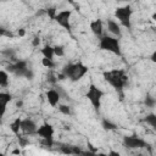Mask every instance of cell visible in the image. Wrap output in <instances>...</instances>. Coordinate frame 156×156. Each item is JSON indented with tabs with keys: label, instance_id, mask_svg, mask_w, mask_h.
<instances>
[{
	"label": "cell",
	"instance_id": "1",
	"mask_svg": "<svg viewBox=\"0 0 156 156\" xmlns=\"http://www.w3.org/2000/svg\"><path fill=\"white\" fill-rule=\"evenodd\" d=\"M102 77L121 96L123 95V89L128 84V74L124 69L122 68L108 69L102 73Z\"/></svg>",
	"mask_w": 156,
	"mask_h": 156
},
{
	"label": "cell",
	"instance_id": "2",
	"mask_svg": "<svg viewBox=\"0 0 156 156\" xmlns=\"http://www.w3.org/2000/svg\"><path fill=\"white\" fill-rule=\"evenodd\" d=\"M89 72V68L87 65H84L82 61L78 62H72V63H67L63 66L60 78L58 79H65L67 78L71 82H78L87 73Z\"/></svg>",
	"mask_w": 156,
	"mask_h": 156
},
{
	"label": "cell",
	"instance_id": "3",
	"mask_svg": "<svg viewBox=\"0 0 156 156\" xmlns=\"http://www.w3.org/2000/svg\"><path fill=\"white\" fill-rule=\"evenodd\" d=\"M6 71L18 78H24L27 80H32L34 78V71L30 67L28 60L17 58L15 62H9L6 65Z\"/></svg>",
	"mask_w": 156,
	"mask_h": 156
},
{
	"label": "cell",
	"instance_id": "4",
	"mask_svg": "<svg viewBox=\"0 0 156 156\" xmlns=\"http://www.w3.org/2000/svg\"><path fill=\"white\" fill-rule=\"evenodd\" d=\"M99 49L102 51L111 52L116 56H122V49H121V43L119 39L113 37V35H107L104 34L102 37L99 38Z\"/></svg>",
	"mask_w": 156,
	"mask_h": 156
},
{
	"label": "cell",
	"instance_id": "5",
	"mask_svg": "<svg viewBox=\"0 0 156 156\" xmlns=\"http://www.w3.org/2000/svg\"><path fill=\"white\" fill-rule=\"evenodd\" d=\"M104 96H105V91L101 90L100 88H98V87H96L95 84H93V83L88 87V90H87V93H85V98L90 101L93 108H94L96 112L100 111L101 101H102Z\"/></svg>",
	"mask_w": 156,
	"mask_h": 156
},
{
	"label": "cell",
	"instance_id": "6",
	"mask_svg": "<svg viewBox=\"0 0 156 156\" xmlns=\"http://www.w3.org/2000/svg\"><path fill=\"white\" fill-rule=\"evenodd\" d=\"M132 15H133V7L129 4L118 6L115 10V17L118 20L119 24L126 27L127 29L132 28Z\"/></svg>",
	"mask_w": 156,
	"mask_h": 156
},
{
	"label": "cell",
	"instance_id": "7",
	"mask_svg": "<svg viewBox=\"0 0 156 156\" xmlns=\"http://www.w3.org/2000/svg\"><path fill=\"white\" fill-rule=\"evenodd\" d=\"M54 134H55V128L50 123H43L37 128V133H35V135L40 136L43 144L49 147L54 145Z\"/></svg>",
	"mask_w": 156,
	"mask_h": 156
},
{
	"label": "cell",
	"instance_id": "8",
	"mask_svg": "<svg viewBox=\"0 0 156 156\" xmlns=\"http://www.w3.org/2000/svg\"><path fill=\"white\" fill-rule=\"evenodd\" d=\"M122 143H123V146L127 147V149H143V147H146L149 146V144L146 143L145 139L138 136V135H124L123 139H122Z\"/></svg>",
	"mask_w": 156,
	"mask_h": 156
},
{
	"label": "cell",
	"instance_id": "9",
	"mask_svg": "<svg viewBox=\"0 0 156 156\" xmlns=\"http://www.w3.org/2000/svg\"><path fill=\"white\" fill-rule=\"evenodd\" d=\"M71 17H72V10H62V11L56 12V15L54 17V21L60 27H62L68 33H71V29H72V27H71Z\"/></svg>",
	"mask_w": 156,
	"mask_h": 156
},
{
	"label": "cell",
	"instance_id": "10",
	"mask_svg": "<svg viewBox=\"0 0 156 156\" xmlns=\"http://www.w3.org/2000/svg\"><path fill=\"white\" fill-rule=\"evenodd\" d=\"M20 128H21V132L24 133L26 135H35L37 133V123L30 119V118H21V124H20Z\"/></svg>",
	"mask_w": 156,
	"mask_h": 156
},
{
	"label": "cell",
	"instance_id": "11",
	"mask_svg": "<svg viewBox=\"0 0 156 156\" xmlns=\"http://www.w3.org/2000/svg\"><path fill=\"white\" fill-rule=\"evenodd\" d=\"M12 101V95L7 91H0V122L4 118L6 110H7V105Z\"/></svg>",
	"mask_w": 156,
	"mask_h": 156
},
{
	"label": "cell",
	"instance_id": "12",
	"mask_svg": "<svg viewBox=\"0 0 156 156\" xmlns=\"http://www.w3.org/2000/svg\"><path fill=\"white\" fill-rule=\"evenodd\" d=\"M45 96H46L48 104H49L51 107H56V106L60 104V101H61V95H60V93H58L55 88L49 89V90L45 93Z\"/></svg>",
	"mask_w": 156,
	"mask_h": 156
},
{
	"label": "cell",
	"instance_id": "13",
	"mask_svg": "<svg viewBox=\"0 0 156 156\" xmlns=\"http://www.w3.org/2000/svg\"><path fill=\"white\" fill-rule=\"evenodd\" d=\"M106 28L108 30L110 34H112L116 38H121L122 37V29H121V24L115 21V20H107L106 21Z\"/></svg>",
	"mask_w": 156,
	"mask_h": 156
},
{
	"label": "cell",
	"instance_id": "14",
	"mask_svg": "<svg viewBox=\"0 0 156 156\" xmlns=\"http://www.w3.org/2000/svg\"><path fill=\"white\" fill-rule=\"evenodd\" d=\"M89 28L91 30V33L99 39L100 37L104 35V22L100 20V18H96V20H93L89 24Z\"/></svg>",
	"mask_w": 156,
	"mask_h": 156
},
{
	"label": "cell",
	"instance_id": "15",
	"mask_svg": "<svg viewBox=\"0 0 156 156\" xmlns=\"http://www.w3.org/2000/svg\"><path fill=\"white\" fill-rule=\"evenodd\" d=\"M0 54L9 61V62H15L17 60V55H16V51L11 48H7V49H4L0 51Z\"/></svg>",
	"mask_w": 156,
	"mask_h": 156
},
{
	"label": "cell",
	"instance_id": "16",
	"mask_svg": "<svg viewBox=\"0 0 156 156\" xmlns=\"http://www.w3.org/2000/svg\"><path fill=\"white\" fill-rule=\"evenodd\" d=\"M10 84V76L6 69H0V88H7Z\"/></svg>",
	"mask_w": 156,
	"mask_h": 156
},
{
	"label": "cell",
	"instance_id": "17",
	"mask_svg": "<svg viewBox=\"0 0 156 156\" xmlns=\"http://www.w3.org/2000/svg\"><path fill=\"white\" fill-rule=\"evenodd\" d=\"M40 54L43 55V57L45 58H51L54 60V46L51 45H45L43 49H40Z\"/></svg>",
	"mask_w": 156,
	"mask_h": 156
},
{
	"label": "cell",
	"instance_id": "18",
	"mask_svg": "<svg viewBox=\"0 0 156 156\" xmlns=\"http://www.w3.org/2000/svg\"><path fill=\"white\" fill-rule=\"evenodd\" d=\"M20 124H21V118H20V117H17L16 119H13V121L10 123V129H11V132H12L15 135H18L20 132H21Z\"/></svg>",
	"mask_w": 156,
	"mask_h": 156
},
{
	"label": "cell",
	"instance_id": "19",
	"mask_svg": "<svg viewBox=\"0 0 156 156\" xmlns=\"http://www.w3.org/2000/svg\"><path fill=\"white\" fill-rule=\"evenodd\" d=\"M144 122L146 123V124H149L151 128H156V115L154 113V112H151V113H149V115H146L145 116V118H144Z\"/></svg>",
	"mask_w": 156,
	"mask_h": 156
},
{
	"label": "cell",
	"instance_id": "20",
	"mask_svg": "<svg viewBox=\"0 0 156 156\" xmlns=\"http://www.w3.org/2000/svg\"><path fill=\"white\" fill-rule=\"evenodd\" d=\"M101 126H102V128H104L105 130H115V129H117V124H116L115 122L107 119V118H104V119H102Z\"/></svg>",
	"mask_w": 156,
	"mask_h": 156
},
{
	"label": "cell",
	"instance_id": "21",
	"mask_svg": "<svg viewBox=\"0 0 156 156\" xmlns=\"http://www.w3.org/2000/svg\"><path fill=\"white\" fill-rule=\"evenodd\" d=\"M56 107L58 108V111H60L62 115L69 116V115L72 113V108H71V106H69V105H67V104H61V102H60Z\"/></svg>",
	"mask_w": 156,
	"mask_h": 156
},
{
	"label": "cell",
	"instance_id": "22",
	"mask_svg": "<svg viewBox=\"0 0 156 156\" xmlns=\"http://www.w3.org/2000/svg\"><path fill=\"white\" fill-rule=\"evenodd\" d=\"M144 105L146 107H149V108H154L155 105H156V99L154 96H151V95H146L145 99H144Z\"/></svg>",
	"mask_w": 156,
	"mask_h": 156
},
{
	"label": "cell",
	"instance_id": "23",
	"mask_svg": "<svg viewBox=\"0 0 156 156\" xmlns=\"http://www.w3.org/2000/svg\"><path fill=\"white\" fill-rule=\"evenodd\" d=\"M54 55L57 57L65 56V46L63 45H55L54 46Z\"/></svg>",
	"mask_w": 156,
	"mask_h": 156
},
{
	"label": "cell",
	"instance_id": "24",
	"mask_svg": "<svg viewBox=\"0 0 156 156\" xmlns=\"http://www.w3.org/2000/svg\"><path fill=\"white\" fill-rule=\"evenodd\" d=\"M41 65H43L44 67H46V68H54V67L56 66V63H55L54 60H51V58H45V57H43Z\"/></svg>",
	"mask_w": 156,
	"mask_h": 156
},
{
	"label": "cell",
	"instance_id": "25",
	"mask_svg": "<svg viewBox=\"0 0 156 156\" xmlns=\"http://www.w3.org/2000/svg\"><path fill=\"white\" fill-rule=\"evenodd\" d=\"M39 45H40V38H39V37H34V38L32 39V46L38 48Z\"/></svg>",
	"mask_w": 156,
	"mask_h": 156
},
{
	"label": "cell",
	"instance_id": "26",
	"mask_svg": "<svg viewBox=\"0 0 156 156\" xmlns=\"http://www.w3.org/2000/svg\"><path fill=\"white\" fill-rule=\"evenodd\" d=\"M48 82H49V83H51L52 85H55V84H56V82H57V78H56L54 74H48Z\"/></svg>",
	"mask_w": 156,
	"mask_h": 156
},
{
	"label": "cell",
	"instance_id": "27",
	"mask_svg": "<svg viewBox=\"0 0 156 156\" xmlns=\"http://www.w3.org/2000/svg\"><path fill=\"white\" fill-rule=\"evenodd\" d=\"M46 13L54 20V17H55V15H56V10H55V7H51V9H48L46 10Z\"/></svg>",
	"mask_w": 156,
	"mask_h": 156
},
{
	"label": "cell",
	"instance_id": "28",
	"mask_svg": "<svg viewBox=\"0 0 156 156\" xmlns=\"http://www.w3.org/2000/svg\"><path fill=\"white\" fill-rule=\"evenodd\" d=\"M0 35H7V37H12L11 32H9V30H6V29H4V28H0Z\"/></svg>",
	"mask_w": 156,
	"mask_h": 156
},
{
	"label": "cell",
	"instance_id": "29",
	"mask_svg": "<svg viewBox=\"0 0 156 156\" xmlns=\"http://www.w3.org/2000/svg\"><path fill=\"white\" fill-rule=\"evenodd\" d=\"M24 34H26V30H24V29H20V30H18V35H20V37H23Z\"/></svg>",
	"mask_w": 156,
	"mask_h": 156
},
{
	"label": "cell",
	"instance_id": "30",
	"mask_svg": "<svg viewBox=\"0 0 156 156\" xmlns=\"http://www.w3.org/2000/svg\"><path fill=\"white\" fill-rule=\"evenodd\" d=\"M155 57H156V52H152V55H151V61H152V62H155V61H156V58H155Z\"/></svg>",
	"mask_w": 156,
	"mask_h": 156
},
{
	"label": "cell",
	"instance_id": "31",
	"mask_svg": "<svg viewBox=\"0 0 156 156\" xmlns=\"http://www.w3.org/2000/svg\"><path fill=\"white\" fill-rule=\"evenodd\" d=\"M66 1H68V2H69V4H72V5L74 4V0H66Z\"/></svg>",
	"mask_w": 156,
	"mask_h": 156
},
{
	"label": "cell",
	"instance_id": "32",
	"mask_svg": "<svg viewBox=\"0 0 156 156\" xmlns=\"http://www.w3.org/2000/svg\"><path fill=\"white\" fill-rule=\"evenodd\" d=\"M7 1H10V0H0V2H7Z\"/></svg>",
	"mask_w": 156,
	"mask_h": 156
},
{
	"label": "cell",
	"instance_id": "33",
	"mask_svg": "<svg viewBox=\"0 0 156 156\" xmlns=\"http://www.w3.org/2000/svg\"><path fill=\"white\" fill-rule=\"evenodd\" d=\"M116 1H127V0H116Z\"/></svg>",
	"mask_w": 156,
	"mask_h": 156
}]
</instances>
